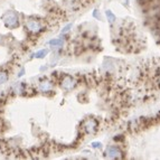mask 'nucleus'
Returning a JSON list of instances; mask_svg holds the SVG:
<instances>
[{"label": "nucleus", "mask_w": 160, "mask_h": 160, "mask_svg": "<svg viewBox=\"0 0 160 160\" xmlns=\"http://www.w3.org/2000/svg\"><path fill=\"white\" fill-rule=\"evenodd\" d=\"M2 20L6 27L10 29H15L19 26V17L18 13L13 10H8L2 15Z\"/></svg>", "instance_id": "f257e3e1"}, {"label": "nucleus", "mask_w": 160, "mask_h": 160, "mask_svg": "<svg viewBox=\"0 0 160 160\" xmlns=\"http://www.w3.org/2000/svg\"><path fill=\"white\" fill-rule=\"evenodd\" d=\"M105 155L110 159H120L123 156L121 149L119 147H117V146H110V147L106 148Z\"/></svg>", "instance_id": "f03ea898"}, {"label": "nucleus", "mask_w": 160, "mask_h": 160, "mask_svg": "<svg viewBox=\"0 0 160 160\" xmlns=\"http://www.w3.org/2000/svg\"><path fill=\"white\" fill-rule=\"evenodd\" d=\"M75 85H76L75 80L70 75H65L63 77L62 82H61V87L65 90V91H71V90L75 87Z\"/></svg>", "instance_id": "7ed1b4c3"}, {"label": "nucleus", "mask_w": 160, "mask_h": 160, "mask_svg": "<svg viewBox=\"0 0 160 160\" xmlns=\"http://www.w3.org/2000/svg\"><path fill=\"white\" fill-rule=\"evenodd\" d=\"M26 28L29 30L30 33H39L40 29H42V24L38 20H35V19H31V20L26 21Z\"/></svg>", "instance_id": "20e7f679"}, {"label": "nucleus", "mask_w": 160, "mask_h": 160, "mask_svg": "<svg viewBox=\"0 0 160 160\" xmlns=\"http://www.w3.org/2000/svg\"><path fill=\"white\" fill-rule=\"evenodd\" d=\"M83 129L85 130L86 133H90V135H92L94 133L97 129V122L94 120V119H89V120H86L83 124Z\"/></svg>", "instance_id": "39448f33"}, {"label": "nucleus", "mask_w": 160, "mask_h": 160, "mask_svg": "<svg viewBox=\"0 0 160 160\" xmlns=\"http://www.w3.org/2000/svg\"><path fill=\"white\" fill-rule=\"evenodd\" d=\"M52 89H53V84H52L51 82H48V81H43L39 84V90L42 92H48Z\"/></svg>", "instance_id": "423d86ee"}, {"label": "nucleus", "mask_w": 160, "mask_h": 160, "mask_svg": "<svg viewBox=\"0 0 160 160\" xmlns=\"http://www.w3.org/2000/svg\"><path fill=\"white\" fill-rule=\"evenodd\" d=\"M48 44H49L51 46H54V47H61L64 44V40L62 38H54V39L49 40Z\"/></svg>", "instance_id": "0eeeda50"}, {"label": "nucleus", "mask_w": 160, "mask_h": 160, "mask_svg": "<svg viewBox=\"0 0 160 160\" xmlns=\"http://www.w3.org/2000/svg\"><path fill=\"white\" fill-rule=\"evenodd\" d=\"M47 54H48V49H40L37 53H35L34 57L35 58H44Z\"/></svg>", "instance_id": "6e6552de"}, {"label": "nucleus", "mask_w": 160, "mask_h": 160, "mask_svg": "<svg viewBox=\"0 0 160 160\" xmlns=\"http://www.w3.org/2000/svg\"><path fill=\"white\" fill-rule=\"evenodd\" d=\"M7 81H8V74H7V72L0 71V85L4 84Z\"/></svg>", "instance_id": "1a4fd4ad"}, {"label": "nucleus", "mask_w": 160, "mask_h": 160, "mask_svg": "<svg viewBox=\"0 0 160 160\" xmlns=\"http://www.w3.org/2000/svg\"><path fill=\"white\" fill-rule=\"evenodd\" d=\"M105 15H106V17H108V20H109L110 24H113L114 21H115V19H117L115 16H114L113 13H112L111 10H106Z\"/></svg>", "instance_id": "9d476101"}, {"label": "nucleus", "mask_w": 160, "mask_h": 160, "mask_svg": "<svg viewBox=\"0 0 160 160\" xmlns=\"http://www.w3.org/2000/svg\"><path fill=\"white\" fill-rule=\"evenodd\" d=\"M70 28H72V25H67V26H65L63 28V30H62V34H66L68 30H70Z\"/></svg>", "instance_id": "9b49d317"}, {"label": "nucleus", "mask_w": 160, "mask_h": 160, "mask_svg": "<svg viewBox=\"0 0 160 160\" xmlns=\"http://www.w3.org/2000/svg\"><path fill=\"white\" fill-rule=\"evenodd\" d=\"M102 143L101 142H93L92 143V147L93 148H101Z\"/></svg>", "instance_id": "f8f14e48"}, {"label": "nucleus", "mask_w": 160, "mask_h": 160, "mask_svg": "<svg viewBox=\"0 0 160 160\" xmlns=\"http://www.w3.org/2000/svg\"><path fill=\"white\" fill-rule=\"evenodd\" d=\"M4 39H6V38H4V35H0V45H4Z\"/></svg>", "instance_id": "ddd939ff"}, {"label": "nucleus", "mask_w": 160, "mask_h": 160, "mask_svg": "<svg viewBox=\"0 0 160 160\" xmlns=\"http://www.w3.org/2000/svg\"><path fill=\"white\" fill-rule=\"evenodd\" d=\"M24 73H25V68H21V71L19 72V73H18V77H21V76L24 75Z\"/></svg>", "instance_id": "4468645a"}]
</instances>
